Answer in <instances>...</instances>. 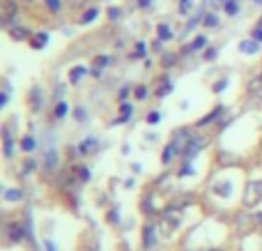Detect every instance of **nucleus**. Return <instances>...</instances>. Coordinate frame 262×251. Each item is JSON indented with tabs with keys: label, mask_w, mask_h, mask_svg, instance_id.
<instances>
[{
	"label": "nucleus",
	"mask_w": 262,
	"mask_h": 251,
	"mask_svg": "<svg viewBox=\"0 0 262 251\" xmlns=\"http://www.w3.org/2000/svg\"><path fill=\"white\" fill-rule=\"evenodd\" d=\"M180 228V212H177V207H170V210L166 212V217H163L161 221V235H166V238H170L175 231Z\"/></svg>",
	"instance_id": "nucleus-1"
},
{
	"label": "nucleus",
	"mask_w": 262,
	"mask_h": 251,
	"mask_svg": "<svg viewBox=\"0 0 262 251\" xmlns=\"http://www.w3.org/2000/svg\"><path fill=\"white\" fill-rule=\"evenodd\" d=\"M260 201H262V180H253V182H249V187H246L244 205L246 207H255Z\"/></svg>",
	"instance_id": "nucleus-2"
},
{
	"label": "nucleus",
	"mask_w": 262,
	"mask_h": 251,
	"mask_svg": "<svg viewBox=\"0 0 262 251\" xmlns=\"http://www.w3.org/2000/svg\"><path fill=\"white\" fill-rule=\"evenodd\" d=\"M16 12H18V9H16V0H5V3H3V26L5 28L12 26Z\"/></svg>",
	"instance_id": "nucleus-3"
},
{
	"label": "nucleus",
	"mask_w": 262,
	"mask_h": 251,
	"mask_svg": "<svg viewBox=\"0 0 262 251\" xmlns=\"http://www.w3.org/2000/svg\"><path fill=\"white\" fill-rule=\"evenodd\" d=\"M205 145H207V138H205V136H193V138H191V143H189V148L184 150V157H186V159H193V157L198 155Z\"/></svg>",
	"instance_id": "nucleus-4"
},
{
	"label": "nucleus",
	"mask_w": 262,
	"mask_h": 251,
	"mask_svg": "<svg viewBox=\"0 0 262 251\" xmlns=\"http://www.w3.org/2000/svg\"><path fill=\"white\" fill-rule=\"evenodd\" d=\"M143 247L145 249L157 247V228H154V226H147V228L143 231Z\"/></svg>",
	"instance_id": "nucleus-5"
},
{
	"label": "nucleus",
	"mask_w": 262,
	"mask_h": 251,
	"mask_svg": "<svg viewBox=\"0 0 262 251\" xmlns=\"http://www.w3.org/2000/svg\"><path fill=\"white\" fill-rule=\"evenodd\" d=\"M7 238H9V242H21V240H23V228H21V224H16V221L7 224Z\"/></svg>",
	"instance_id": "nucleus-6"
},
{
	"label": "nucleus",
	"mask_w": 262,
	"mask_h": 251,
	"mask_svg": "<svg viewBox=\"0 0 262 251\" xmlns=\"http://www.w3.org/2000/svg\"><path fill=\"white\" fill-rule=\"evenodd\" d=\"M111 62H113V60H111L108 55H97V58L92 60V74H95V76H99V74H101V69H104V67H108Z\"/></svg>",
	"instance_id": "nucleus-7"
},
{
	"label": "nucleus",
	"mask_w": 262,
	"mask_h": 251,
	"mask_svg": "<svg viewBox=\"0 0 262 251\" xmlns=\"http://www.w3.org/2000/svg\"><path fill=\"white\" fill-rule=\"evenodd\" d=\"M3 148H5V157H12L14 155V141H12V134H9V127H3Z\"/></svg>",
	"instance_id": "nucleus-8"
},
{
	"label": "nucleus",
	"mask_w": 262,
	"mask_h": 251,
	"mask_svg": "<svg viewBox=\"0 0 262 251\" xmlns=\"http://www.w3.org/2000/svg\"><path fill=\"white\" fill-rule=\"evenodd\" d=\"M7 32H9V37H12V39H18V41L30 37V30H28V28H21V26H9Z\"/></svg>",
	"instance_id": "nucleus-9"
},
{
	"label": "nucleus",
	"mask_w": 262,
	"mask_h": 251,
	"mask_svg": "<svg viewBox=\"0 0 262 251\" xmlns=\"http://www.w3.org/2000/svg\"><path fill=\"white\" fill-rule=\"evenodd\" d=\"M258 49H260V41H255V39L242 41V44H239V51H242V53H249V55L258 53Z\"/></svg>",
	"instance_id": "nucleus-10"
},
{
	"label": "nucleus",
	"mask_w": 262,
	"mask_h": 251,
	"mask_svg": "<svg viewBox=\"0 0 262 251\" xmlns=\"http://www.w3.org/2000/svg\"><path fill=\"white\" fill-rule=\"evenodd\" d=\"M157 35H159V41H168V39H172V30H170V26H168V23H159V26H157Z\"/></svg>",
	"instance_id": "nucleus-11"
},
{
	"label": "nucleus",
	"mask_w": 262,
	"mask_h": 251,
	"mask_svg": "<svg viewBox=\"0 0 262 251\" xmlns=\"http://www.w3.org/2000/svg\"><path fill=\"white\" fill-rule=\"evenodd\" d=\"M214 194H219V196H223V198H230V194H232V184L228 182H216V187H214Z\"/></svg>",
	"instance_id": "nucleus-12"
},
{
	"label": "nucleus",
	"mask_w": 262,
	"mask_h": 251,
	"mask_svg": "<svg viewBox=\"0 0 262 251\" xmlns=\"http://www.w3.org/2000/svg\"><path fill=\"white\" fill-rule=\"evenodd\" d=\"M205 44H207V37H205V35H198V37H195V39L189 44V49H186L184 53H193V51L205 49Z\"/></svg>",
	"instance_id": "nucleus-13"
},
{
	"label": "nucleus",
	"mask_w": 262,
	"mask_h": 251,
	"mask_svg": "<svg viewBox=\"0 0 262 251\" xmlns=\"http://www.w3.org/2000/svg\"><path fill=\"white\" fill-rule=\"evenodd\" d=\"M95 148H97V138H85V141L81 143V145H78V152H81V155H90V152H95Z\"/></svg>",
	"instance_id": "nucleus-14"
},
{
	"label": "nucleus",
	"mask_w": 262,
	"mask_h": 251,
	"mask_svg": "<svg viewBox=\"0 0 262 251\" xmlns=\"http://www.w3.org/2000/svg\"><path fill=\"white\" fill-rule=\"evenodd\" d=\"M55 164H58V152L51 148V150H46V159H44V166H46V171H53L55 169Z\"/></svg>",
	"instance_id": "nucleus-15"
},
{
	"label": "nucleus",
	"mask_w": 262,
	"mask_h": 251,
	"mask_svg": "<svg viewBox=\"0 0 262 251\" xmlns=\"http://www.w3.org/2000/svg\"><path fill=\"white\" fill-rule=\"evenodd\" d=\"M219 115H223V106H219V109H214V111H212V113H209V115H205V118L200 120L198 124H200V127H205V124H212L214 120L219 118Z\"/></svg>",
	"instance_id": "nucleus-16"
},
{
	"label": "nucleus",
	"mask_w": 262,
	"mask_h": 251,
	"mask_svg": "<svg viewBox=\"0 0 262 251\" xmlns=\"http://www.w3.org/2000/svg\"><path fill=\"white\" fill-rule=\"evenodd\" d=\"M85 74H88L85 67H74L72 72H69V81H72V83H78L83 76H85Z\"/></svg>",
	"instance_id": "nucleus-17"
},
{
	"label": "nucleus",
	"mask_w": 262,
	"mask_h": 251,
	"mask_svg": "<svg viewBox=\"0 0 262 251\" xmlns=\"http://www.w3.org/2000/svg\"><path fill=\"white\" fill-rule=\"evenodd\" d=\"M46 41H49V35L46 32H37V37L32 39V49H44Z\"/></svg>",
	"instance_id": "nucleus-18"
},
{
	"label": "nucleus",
	"mask_w": 262,
	"mask_h": 251,
	"mask_svg": "<svg viewBox=\"0 0 262 251\" xmlns=\"http://www.w3.org/2000/svg\"><path fill=\"white\" fill-rule=\"evenodd\" d=\"M5 201H21L23 198V192H18V189H7V192L3 194Z\"/></svg>",
	"instance_id": "nucleus-19"
},
{
	"label": "nucleus",
	"mask_w": 262,
	"mask_h": 251,
	"mask_svg": "<svg viewBox=\"0 0 262 251\" xmlns=\"http://www.w3.org/2000/svg\"><path fill=\"white\" fill-rule=\"evenodd\" d=\"M175 155H177V150H175V145H172V143H170V145H168L166 150H163L161 161H163V164H170V159H172V157H175Z\"/></svg>",
	"instance_id": "nucleus-20"
},
{
	"label": "nucleus",
	"mask_w": 262,
	"mask_h": 251,
	"mask_svg": "<svg viewBox=\"0 0 262 251\" xmlns=\"http://www.w3.org/2000/svg\"><path fill=\"white\" fill-rule=\"evenodd\" d=\"M97 14H99V9H97V7H90V9H88V12L81 16V23H90V21H95Z\"/></svg>",
	"instance_id": "nucleus-21"
},
{
	"label": "nucleus",
	"mask_w": 262,
	"mask_h": 251,
	"mask_svg": "<svg viewBox=\"0 0 262 251\" xmlns=\"http://www.w3.org/2000/svg\"><path fill=\"white\" fill-rule=\"evenodd\" d=\"M32 109H41V90L39 88H32Z\"/></svg>",
	"instance_id": "nucleus-22"
},
{
	"label": "nucleus",
	"mask_w": 262,
	"mask_h": 251,
	"mask_svg": "<svg viewBox=\"0 0 262 251\" xmlns=\"http://www.w3.org/2000/svg\"><path fill=\"white\" fill-rule=\"evenodd\" d=\"M67 111H69L67 101H58V106H55V118H58V120H62L64 115H67Z\"/></svg>",
	"instance_id": "nucleus-23"
},
{
	"label": "nucleus",
	"mask_w": 262,
	"mask_h": 251,
	"mask_svg": "<svg viewBox=\"0 0 262 251\" xmlns=\"http://www.w3.org/2000/svg\"><path fill=\"white\" fill-rule=\"evenodd\" d=\"M44 5H46V9H49V12L58 14L60 7H62V0H44Z\"/></svg>",
	"instance_id": "nucleus-24"
},
{
	"label": "nucleus",
	"mask_w": 262,
	"mask_h": 251,
	"mask_svg": "<svg viewBox=\"0 0 262 251\" xmlns=\"http://www.w3.org/2000/svg\"><path fill=\"white\" fill-rule=\"evenodd\" d=\"M21 148H23L26 152H32V150H35V138H32V136H26V138L21 141Z\"/></svg>",
	"instance_id": "nucleus-25"
},
{
	"label": "nucleus",
	"mask_w": 262,
	"mask_h": 251,
	"mask_svg": "<svg viewBox=\"0 0 262 251\" xmlns=\"http://www.w3.org/2000/svg\"><path fill=\"white\" fill-rule=\"evenodd\" d=\"M226 12L230 14V16H235L237 14V3L235 0H226Z\"/></svg>",
	"instance_id": "nucleus-26"
},
{
	"label": "nucleus",
	"mask_w": 262,
	"mask_h": 251,
	"mask_svg": "<svg viewBox=\"0 0 262 251\" xmlns=\"http://www.w3.org/2000/svg\"><path fill=\"white\" fill-rule=\"evenodd\" d=\"M76 171H78V178H81L83 182H88V180H90V171H88L85 166H78Z\"/></svg>",
	"instance_id": "nucleus-27"
},
{
	"label": "nucleus",
	"mask_w": 262,
	"mask_h": 251,
	"mask_svg": "<svg viewBox=\"0 0 262 251\" xmlns=\"http://www.w3.org/2000/svg\"><path fill=\"white\" fill-rule=\"evenodd\" d=\"M191 9V0H180V14L184 16V14H189Z\"/></svg>",
	"instance_id": "nucleus-28"
},
{
	"label": "nucleus",
	"mask_w": 262,
	"mask_h": 251,
	"mask_svg": "<svg viewBox=\"0 0 262 251\" xmlns=\"http://www.w3.org/2000/svg\"><path fill=\"white\" fill-rule=\"evenodd\" d=\"M140 55H145V41H138V44H136L134 58H140Z\"/></svg>",
	"instance_id": "nucleus-29"
},
{
	"label": "nucleus",
	"mask_w": 262,
	"mask_h": 251,
	"mask_svg": "<svg viewBox=\"0 0 262 251\" xmlns=\"http://www.w3.org/2000/svg\"><path fill=\"white\" fill-rule=\"evenodd\" d=\"M170 90H172V86H170V83H166V86H161V88L157 90V97H166Z\"/></svg>",
	"instance_id": "nucleus-30"
},
{
	"label": "nucleus",
	"mask_w": 262,
	"mask_h": 251,
	"mask_svg": "<svg viewBox=\"0 0 262 251\" xmlns=\"http://www.w3.org/2000/svg\"><path fill=\"white\" fill-rule=\"evenodd\" d=\"M172 65H175V55L166 53V55H163V67H172Z\"/></svg>",
	"instance_id": "nucleus-31"
},
{
	"label": "nucleus",
	"mask_w": 262,
	"mask_h": 251,
	"mask_svg": "<svg viewBox=\"0 0 262 251\" xmlns=\"http://www.w3.org/2000/svg\"><path fill=\"white\" fill-rule=\"evenodd\" d=\"M9 99V83H5V90H3V97H0V106H5Z\"/></svg>",
	"instance_id": "nucleus-32"
},
{
	"label": "nucleus",
	"mask_w": 262,
	"mask_h": 251,
	"mask_svg": "<svg viewBox=\"0 0 262 251\" xmlns=\"http://www.w3.org/2000/svg\"><path fill=\"white\" fill-rule=\"evenodd\" d=\"M203 23L205 26H216V16H214V14H207V16H203Z\"/></svg>",
	"instance_id": "nucleus-33"
},
{
	"label": "nucleus",
	"mask_w": 262,
	"mask_h": 251,
	"mask_svg": "<svg viewBox=\"0 0 262 251\" xmlns=\"http://www.w3.org/2000/svg\"><path fill=\"white\" fill-rule=\"evenodd\" d=\"M136 97H138V99H145V97H147V88H136Z\"/></svg>",
	"instance_id": "nucleus-34"
},
{
	"label": "nucleus",
	"mask_w": 262,
	"mask_h": 251,
	"mask_svg": "<svg viewBox=\"0 0 262 251\" xmlns=\"http://www.w3.org/2000/svg\"><path fill=\"white\" fill-rule=\"evenodd\" d=\"M180 175H182V178H184V175H193V169H191V166H189V164H186V166H182Z\"/></svg>",
	"instance_id": "nucleus-35"
},
{
	"label": "nucleus",
	"mask_w": 262,
	"mask_h": 251,
	"mask_svg": "<svg viewBox=\"0 0 262 251\" xmlns=\"http://www.w3.org/2000/svg\"><path fill=\"white\" fill-rule=\"evenodd\" d=\"M147 122H149V124H157V122H159V113H157V111L147 115Z\"/></svg>",
	"instance_id": "nucleus-36"
},
{
	"label": "nucleus",
	"mask_w": 262,
	"mask_h": 251,
	"mask_svg": "<svg viewBox=\"0 0 262 251\" xmlns=\"http://www.w3.org/2000/svg\"><path fill=\"white\" fill-rule=\"evenodd\" d=\"M69 5H72V7H83V5L88 3V0H67Z\"/></svg>",
	"instance_id": "nucleus-37"
},
{
	"label": "nucleus",
	"mask_w": 262,
	"mask_h": 251,
	"mask_svg": "<svg viewBox=\"0 0 262 251\" xmlns=\"http://www.w3.org/2000/svg\"><path fill=\"white\" fill-rule=\"evenodd\" d=\"M253 39H255V41H262V28H255V32H253Z\"/></svg>",
	"instance_id": "nucleus-38"
},
{
	"label": "nucleus",
	"mask_w": 262,
	"mask_h": 251,
	"mask_svg": "<svg viewBox=\"0 0 262 251\" xmlns=\"http://www.w3.org/2000/svg\"><path fill=\"white\" fill-rule=\"evenodd\" d=\"M226 83H228V81H226V78H223V81H219V83H216V86H214V90H216V92H221V90H223V88H226Z\"/></svg>",
	"instance_id": "nucleus-39"
},
{
	"label": "nucleus",
	"mask_w": 262,
	"mask_h": 251,
	"mask_svg": "<svg viewBox=\"0 0 262 251\" xmlns=\"http://www.w3.org/2000/svg\"><path fill=\"white\" fill-rule=\"evenodd\" d=\"M108 16H111V18H118V16H120V12H118V7H113V9H108Z\"/></svg>",
	"instance_id": "nucleus-40"
},
{
	"label": "nucleus",
	"mask_w": 262,
	"mask_h": 251,
	"mask_svg": "<svg viewBox=\"0 0 262 251\" xmlns=\"http://www.w3.org/2000/svg\"><path fill=\"white\" fill-rule=\"evenodd\" d=\"M76 118L83 122V120H85V111H83V109H76Z\"/></svg>",
	"instance_id": "nucleus-41"
},
{
	"label": "nucleus",
	"mask_w": 262,
	"mask_h": 251,
	"mask_svg": "<svg viewBox=\"0 0 262 251\" xmlns=\"http://www.w3.org/2000/svg\"><path fill=\"white\" fill-rule=\"evenodd\" d=\"M214 55H216V51H214V49H209V51H207V53H205V58H207V60H212V58H214Z\"/></svg>",
	"instance_id": "nucleus-42"
},
{
	"label": "nucleus",
	"mask_w": 262,
	"mask_h": 251,
	"mask_svg": "<svg viewBox=\"0 0 262 251\" xmlns=\"http://www.w3.org/2000/svg\"><path fill=\"white\" fill-rule=\"evenodd\" d=\"M138 5H140V7H149V5H152V0H138Z\"/></svg>",
	"instance_id": "nucleus-43"
},
{
	"label": "nucleus",
	"mask_w": 262,
	"mask_h": 251,
	"mask_svg": "<svg viewBox=\"0 0 262 251\" xmlns=\"http://www.w3.org/2000/svg\"><path fill=\"white\" fill-rule=\"evenodd\" d=\"M44 244H46V249H49V251H55V247H53V244H51V240H46Z\"/></svg>",
	"instance_id": "nucleus-44"
},
{
	"label": "nucleus",
	"mask_w": 262,
	"mask_h": 251,
	"mask_svg": "<svg viewBox=\"0 0 262 251\" xmlns=\"http://www.w3.org/2000/svg\"><path fill=\"white\" fill-rule=\"evenodd\" d=\"M207 251H221V249H207Z\"/></svg>",
	"instance_id": "nucleus-45"
},
{
	"label": "nucleus",
	"mask_w": 262,
	"mask_h": 251,
	"mask_svg": "<svg viewBox=\"0 0 262 251\" xmlns=\"http://www.w3.org/2000/svg\"><path fill=\"white\" fill-rule=\"evenodd\" d=\"M255 3H258V5H262V0H255Z\"/></svg>",
	"instance_id": "nucleus-46"
}]
</instances>
